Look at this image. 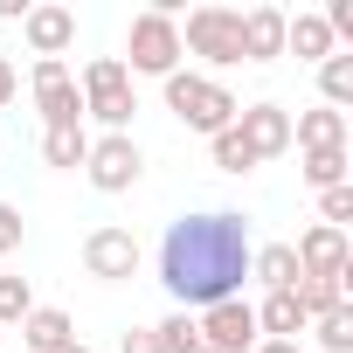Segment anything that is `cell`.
I'll list each match as a JSON object with an SVG mask.
<instances>
[{
    "instance_id": "27",
    "label": "cell",
    "mask_w": 353,
    "mask_h": 353,
    "mask_svg": "<svg viewBox=\"0 0 353 353\" xmlns=\"http://www.w3.org/2000/svg\"><path fill=\"white\" fill-rule=\"evenodd\" d=\"M319 222H325V229H346V222H353V181L319 194Z\"/></svg>"
},
{
    "instance_id": "19",
    "label": "cell",
    "mask_w": 353,
    "mask_h": 353,
    "mask_svg": "<svg viewBox=\"0 0 353 353\" xmlns=\"http://www.w3.org/2000/svg\"><path fill=\"white\" fill-rule=\"evenodd\" d=\"M298 166H305V188H312V194H325V188H346L353 152H346V145H325V152H305Z\"/></svg>"
},
{
    "instance_id": "1",
    "label": "cell",
    "mask_w": 353,
    "mask_h": 353,
    "mask_svg": "<svg viewBox=\"0 0 353 353\" xmlns=\"http://www.w3.org/2000/svg\"><path fill=\"white\" fill-rule=\"evenodd\" d=\"M250 222L236 208H201V215H181L166 222L159 236V284L181 312H208V305H229L243 298V277H250Z\"/></svg>"
},
{
    "instance_id": "30",
    "label": "cell",
    "mask_w": 353,
    "mask_h": 353,
    "mask_svg": "<svg viewBox=\"0 0 353 353\" xmlns=\"http://www.w3.org/2000/svg\"><path fill=\"white\" fill-rule=\"evenodd\" d=\"M14 250H21V208L0 201V256H14Z\"/></svg>"
},
{
    "instance_id": "26",
    "label": "cell",
    "mask_w": 353,
    "mask_h": 353,
    "mask_svg": "<svg viewBox=\"0 0 353 353\" xmlns=\"http://www.w3.org/2000/svg\"><path fill=\"white\" fill-rule=\"evenodd\" d=\"M35 312V284L28 277H8V270H0V332H8V325H21Z\"/></svg>"
},
{
    "instance_id": "11",
    "label": "cell",
    "mask_w": 353,
    "mask_h": 353,
    "mask_svg": "<svg viewBox=\"0 0 353 353\" xmlns=\"http://www.w3.org/2000/svg\"><path fill=\"white\" fill-rule=\"evenodd\" d=\"M236 132H243V145L256 152V159H277V152H291V111L284 104H243L236 111Z\"/></svg>"
},
{
    "instance_id": "18",
    "label": "cell",
    "mask_w": 353,
    "mask_h": 353,
    "mask_svg": "<svg viewBox=\"0 0 353 353\" xmlns=\"http://www.w3.org/2000/svg\"><path fill=\"white\" fill-rule=\"evenodd\" d=\"M42 159H49L56 173H77V166L90 159V125H56V132H42Z\"/></svg>"
},
{
    "instance_id": "14",
    "label": "cell",
    "mask_w": 353,
    "mask_h": 353,
    "mask_svg": "<svg viewBox=\"0 0 353 353\" xmlns=\"http://www.w3.org/2000/svg\"><path fill=\"white\" fill-rule=\"evenodd\" d=\"M284 56H298V63H325V56H339L332 49V35H325V21L319 14H284Z\"/></svg>"
},
{
    "instance_id": "9",
    "label": "cell",
    "mask_w": 353,
    "mask_h": 353,
    "mask_svg": "<svg viewBox=\"0 0 353 353\" xmlns=\"http://www.w3.org/2000/svg\"><path fill=\"white\" fill-rule=\"evenodd\" d=\"M194 332H201V346H215V353H250V346H256V312H250V298H229V305L194 312Z\"/></svg>"
},
{
    "instance_id": "8",
    "label": "cell",
    "mask_w": 353,
    "mask_h": 353,
    "mask_svg": "<svg viewBox=\"0 0 353 353\" xmlns=\"http://www.w3.org/2000/svg\"><path fill=\"white\" fill-rule=\"evenodd\" d=\"M35 111H42V132H56V125H83V97H77V77H70V63H35Z\"/></svg>"
},
{
    "instance_id": "31",
    "label": "cell",
    "mask_w": 353,
    "mask_h": 353,
    "mask_svg": "<svg viewBox=\"0 0 353 353\" xmlns=\"http://www.w3.org/2000/svg\"><path fill=\"white\" fill-rule=\"evenodd\" d=\"M14 90H21V70H14V56H0V111L14 104Z\"/></svg>"
},
{
    "instance_id": "32",
    "label": "cell",
    "mask_w": 353,
    "mask_h": 353,
    "mask_svg": "<svg viewBox=\"0 0 353 353\" xmlns=\"http://www.w3.org/2000/svg\"><path fill=\"white\" fill-rule=\"evenodd\" d=\"M250 353H305V346H298V339H256Z\"/></svg>"
},
{
    "instance_id": "6",
    "label": "cell",
    "mask_w": 353,
    "mask_h": 353,
    "mask_svg": "<svg viewBox=\"0 0 353 353\" xmlns=\"http://www.w3.org/2000/svg\"><path fill=\"white\" fill-rule=\"evenodd\" d=\"M139 263H145V250H139V236H132V229L97 222V229L83 236V277H97V284H132V277H139Z\"/></svg>"
},
{
    "instance_id": "12",
    "label": "cell",
    "mask_w": 353,
    "mask_h": 353,
    "mask_svg": "<svg viewBox=\"0 0 353 353\" xmlns=\"http://www.w3.org/2000/svg\"><path fill=\"white\" fill-rule=\"evenodd\" d=\"M284 56V8H243V63Z\"/></svg>"
},
{
    "instance_id": "2",
    "label": "cell",
    "mask_w": 353,
    "mask_h": 353,
    "mask_svg": "<svg viewBox=\"0 0 353 353\" xmlns=\"http://www.w3.org/2000/svg\"><path fill=\"white\" fill-rule=\"evenodd\" d=\"M159 90H166V111L181 118L188 132H201V139L229 132V125H236V111H243V97H236L222 77H201V70H173Z\"/></svg>"
},
{
    "instance_id": "21",
    "label": "cell",
    "mask_w": 353,
    "mask_h": 353,
    "mask_svg": "<svg viewBox=\"0 0 353 353\" xmlns=\"http://www.w3.org/2000/svg\"><path fill=\"white\" fill-rule=\"evenodd\" d=\"M305 325H312V353H353V305H332Z\"/></svg>"
},
{
    "instance_id": "29",
    "label": "cell",
    "mask_w": 353,
    "mask_h": 353,
    "mask_svg": "<svg viewBox=\"0 0 353 353\" xmlns=\"http://www.w3.org/2000/svg\"><path fill=\"white\" fill-rule=\"evenodd\" d=\"M118 353H166V339H159V325H132L118 339Z\"/></svg>"
},
{
    "instance_id": "28",
    "label": "cell",
    "mask_w": 353,
    "mask_h": 353,
    "mask_svg": "<svg viewBox=\"0 0 353 353\" xmlns=\"http://www.w3.org/2000/svg\"><path fill=\"white\" fill-rule=\"evenodd\" d=\"M159 339H166V353L194 346V339H201V332H194V312H166V319H159Z\"/></svg>"
},
{
    "instance_id": "13",
    "label": "cell",
    "mask_w": 353,
    "mask_h": 353,
    "mask_svg": "<svg viewBox=\"0 0 353 353\" xmlns=\"http://www.w3.org/2000/svg\"><path fill=\"white\" fill-rule=\"evenodd\" d=\"M291 145H298V152L346 145V111H332V104H312V111H298V118H291Z\"/></svg>"
},
{
    "instance_id": "17",
    "label": "cell",
    "mask_w": 353,
    "mask_h": 353,
    "mask_svg": "<svg viewBox=\"0 0 353 353\" xmlns=\"http://www.w3.org/2000/svg\"><path fill=\"white\" fill-rule=\"evenodd\" d=\"M21 339H28V353H63V346L77 339V325H70V312H56V305H35V312L21 319Z\"/></svg>"
},
{
    "instance_id": "5",
    "label": "cell",
    "mask_w": 353,
    "mask_h": 353,
    "mask_svg": "<svg viewBox=\"0 0 353 353\" xmlns=\"http://www.w3.org/2000/svg\"><path fill=\"white\" fill-rule=\"evenodd\" d=\"M139 173H145V152L132 132H97L90 139V159H83V181L97 194H132L139 188Z\"/></svg>"
},
{
    "instance_id": "22",
    "label": "cell",
    "mask_w": 353,
    "mask_h": 353,
    "mask_svg": "<svg viewBox=\"0 0 353 353\" xmlns=\"http://www.w3.org/2000/svg\"><path fill=\"white\" fill-rule=\"evenodd\" d=\"M319 104H332V111L353 104V49H339V56L319 63Z\"/></svg>"
},
{
    "instance_id": "20",
    "label": "cell",
    "mask_w": 353,
    "mask_h": 353,
    "mask_svg": "<svg viewBox=\"0 0 353 353\" xmlns=\"http://www.w3.org/2000/svg\"><path fill=\"white\" fill-rule=\"evenodd\" d=\"M111 90H132L125 63H118V56H90V63L77 70V97L90 104V97H111Z\"/></svg>"
},
{
    "instance_id": "34",
    "label": "cell",
    "mask_w": 353,
    "mask_h": 353,
    "mask_svg": "<svg viewBox=\"0 0 353 353\" xmlns=\"http://www.w3.org/2000/svg\"><path fill=\"white\" fill-rule=\"evenodd\" d=\"M181 353H215V346H201V339H194V346H181Z\"/></svg>"
},
{
    "instance_id": "4",
    "label": "cell",
    "mask_w": 353,
    "mask_h": 353,
    "mask_svg": "<svg viewBox=\"0 0 353 353\" xmlns=\"http://www.w3.org/2000/svg\"><path fill=\"white\" fill-rule=\"evenodd\" d=\"M181 56H201V63H208L201 77L236 70V63H243V8H194V14L181 21Z\"/></svg>"
},
{
    "instance_id": "23",
    "label": "cell",
    "mask_w": 353,
    "mask_h": 353,
    "mask_svg": "<svg viewBox=\"0 0 353 353\" xmlns=\"http://www.w3.org/2000/svg\"><path fill=\"white\" fill-rule=\"evenodd\" d=\"M346 284H353V270L346 277H298V305H305V319H319V312H332V305H346Z\"/></svg>"
},
{
    "instance_id": "25",
    "label": "cell",
    "mask_w": 353,
    "mask_h": 353,
    "mask_svg": "<svg viewBox=\"0 0 353 353\" xmlns=\"http://www.w3.org/2000/svg\"><path fill=\"white\" fill-rule=\"evenodd\" d=\"M208 159H215V166H222V173H256V166H263V159H256V152H250V145H243V132H236V125H229V132H215V139H208Z\"/></svg>"
},
{
    "instance_id": "10",
    "label": "cell",
    "mask_w": 353,
    "mask_h": 353,
    "mask_svg": "<svg viewBox=\"0 0 353 353\" xmlns=\"http://www.w3.org/2000/svg\"><path fill=\"white\" fill-rule=\"evenodd\" d=\"M291 256H298V277H346V270H353L346 229H325V222H312V229L291 243Z\"/></svg>"
},
{
    "instance_id": "24",
    "label": "cell",
    "mask_w": 353,
    "mask_h": 353,
    "mask_svg": "<svg viewBox=\"0 0 353 353\" xmlns=\"http://www.w3.org/2000/svg\"><path fill=\"white\" fill-rule=\"evenodd\" d=\"M132 111H139V90H111V97L83 104V118H97L104 132H132Z\"/></svg>"
},
{
    "instance_id": "16",
    "label": "cell",
    "mask_w": 353,
    "mask_h": 353,
    "mask_svg": "<svg viewBox=\"0 0 353 353\" xmlns=\"http://www.w3.org/2000/svg\"><path fill=\"white\" fill-rule=\"evenodd\" d=\"M250 277H256L263 291H298V256H291V243H256V250H250Z\"/></svg>"
},
{
    "instance_id": "33",
    "label": "cell",
    "mask_w": 353,
    "mask_h": 353,
    "mask_svg": "<svg viewBox=\"0 0 353 353\" xmlns=\"http://www.w3.org/2000/svg\"><path fill=\"white\" fill-rule=\"evenodd\" d=\"M63 353H90V346H83V339H70V346H63Z\"/></svg>"
},
{
    "instance_id": "3",
    "label": "cell",
    "mask_w": 353,
    "mask_h": 353,
    "mask_svg": "<svg viewBox=\"0 0 353 353\" xmlns=\"http://www.w3.org/2000/svg\"><path fill=\"white\" fill-rule=\"evenodd\" d=\"M125 77H173L181 70V14H173V0H159V8H139L132 28H125Z\"/></svg>"
},
{
    "instance_id": "7",
    "label": "cell",
    "mask_w": 353,
    "mask_h": 353,
    "mask_svg": "<svg viewBox=\"0 0 353 353\" xmlns=\"http://www.w3.org/2000/svg\"><path fill=\"white\" fill-rule=\"evenodd\" d=\"M21 42L35 63H63L70 42H77V8H63V0H35V8L21 14Z\"/></svg>"
},
{
    "instance_id": "35",
    "label": "cell",
    "mask_w": 353,
    "mask_h": 353,
    "mask_svg": "<svg viewBox=\"0 0 353 353\" xmlns=\"http://www.w3.org/2000/svg\"><path fill=\"white\" fill-rule=\"evenodd\" d=\"M0 339H8V332H0Z\"/></svg>"
},
{
    "instance_id": "15",
    "label": "cell",
    "mask_w": 353,
    "mask_h": 353,
    "mask_svg": "<svg viewBox=\"0 0 353 353\" xmlns=\"http://www.w3.org/2000/svg\"><path fill=\"white\" fill-rule=\"evenodd\" d=\"M250 312H256V339H298L305 332V305L291 291H263V305H250Z\"/></svg>"
}]
</instances>
